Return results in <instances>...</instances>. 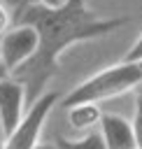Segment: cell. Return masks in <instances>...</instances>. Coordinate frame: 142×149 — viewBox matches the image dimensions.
<instances>
[{
  "mask_svg": "<svg viewBox=\"0 0 142 149\" xmlns=\"http://www.w3.org/2000/svg\"><path fill=\"white\" fill-rule=\"evenodd\" d=\"M128 21V16H98L86 0H61L56 7L28 5L16 12L12 23L33 26L37 33L35 56L12 74L26 88V105L30 107L42 93H47V84L61 70V54L65 49L77 42L107 37Z\"/></svg>",
  "mask_w": 142,
  "mask_h": 149,
  "instance_id": "cell-1",
  "label": "cell"
},
{
  "mask_svg": "<svg viewBox=\"0 0 142 149\" xmlns=\"http://www.w3.org/2000/svg\"><path fill=\"white\" fill-rule=\"evenodd\" d=\"M142 81V68L140 63H116L109 65L95 74H91L88 79H84L81 84H77L65 98H63V109L77 105V102H100V100H109L123 93L135 91V86Z\"/></svg>",
  "mask_w": 142,
  "mask_h": 149,
  "instance_id": "cell-2",
  "label": "cell"
},
{
  "mask_svg": "<svg viewBox=\"0 0 142 149\" xmlns=\"http://www.w3.org/2000/svg\"><path fill=\"white\" fill-rule=\"evenodd\" d=\"M58 100H61V93H58V91H47V93H42V95L26 109V116H23V121L19 123V128L5 137L2 149H35V147L40 144L37 140H40L42 126H44L47 116L51 114V109L56 107Z\"/></svg>",
  "mask_w": 142,
  "mask_h": 149,
  "instance_id": "cell-3",
  "label": "cell"
},
{
  "mask_svg": "<svg viewBox=\"0 0 142 149\" xmlns=\"http://www.w3.org/2000/svg\"><path fill=\"white\" fill-rule=\"evenodd\" d=\"M37 51V33L33 26L12 23V28L0 37V68L12 77L21 65H26Z\"/></svg>",
  "mask_w": 142,
  "mask_h": 149,
  "instance_id": "cell-4",
  "label": "cell"
},
{
  "mask_svg": "<svg viewBox=\"0 0 142 149\" xmlns=\"http://www.w3.org/2000/svg\"><path fill=\"white\" fill-rule=\"evenodd\" d=\"M26 116V88L14 77L0 79V128L5 137L19 128Z\"/></svg>",
  "mask_w": 142,
  "mask_h": 149,
  "instance_id": "cell-5",
  "label": "cell"
},
{
  "mask_svg": "<svg viewBox=\"0 0 142 149\" xmlns=\"http://www.w3.org/2000/svg\"><path fill=\"white\" fill-rule=\"evenodd\" d=\"M98 133H100V137H102L105 149H135L130 121L123 119L121 114H105V112H102Z\"/></svg>",
  "mask_w": 142,
  "mask_h": 149,
  "instance_id": "cell-6",
  "label": "cell"
},
{
  "mask_svg": "<svg viewBox=\"0 0 142 149\" xmlns=\"http://www.w3.org/2000/svg\"><path fill=\"white\" fill-rule=\"evenodd\" d=\"M100 119H102V109L95 102H77L68 107V123L74 130L93 133L100 126Z\"/></svg>",
  "mask_w": 142,
  "mask_h": 149,
  "instance_id": "cell-7",
  "label": "cell"
},
{
  "mask_svg": "<svg viewBox=\"0 0 142 149\" xmlns=\"http://www.w3.org/2000/svg\"><path fill=\"white\" fill-rule=\"evenodd\" d=\"M56 149H105L102 137L98 130L86 133L81 140H68V137H58L56 140Z\"/></svg>",
  "mask_w": 142,
  "mask_h": 149,
  "instance_id": "cell-8",
  "label": "cell"
},
{
  "mask_svg": "<svg viewBox=\"0 0 142 149\" xmlns=\"http://www.w3.org/2000/svg\"><path fill=\"white\" fill-rule=\"evenodd\" d=\"M130 130H133L135 149H142V100H140V98H135V112H133Z\"/></svg>",
  "mask_w": 142,
  "mask_h": 149,
  "instance_id": "cell-9",
  "label": "cell"
},
{
  "mask_svg": "<svg viewBox=\"0 0 142 149\" xmlns=\"http://www.w3.org/2000/svg\"><path fill=\"white\" fill-rule=\"evenodd\" d=\"M123 61H126V63H140V61H142V33H140V37L135 40V44L126 51Z\"/></svg>",
  "mask_w": 142,
  "mask_h": 149,
  "instance_id": "cell-10",
  "label": "cell"
},
{
  "mask_svg": "<svg viewBox=\"0 0 142 149\" xmlns=\"http://www.w3.org/2000/svg\"><path fill=\"white\" fill-rule=\"evenodd\" d=\"M9 28H12V12L0 2V37H2Z\"/></svg>",
  "mask_w": 142,
  "mask_h": 149,
  "instance_id": "cell-11",
  "label": "cell"
},
{
  "mask_svg": "<svg viewBox=\"0 0 142 149\" xmlns=\"http://www.w3.org/2000/svg\"><path fill=\"white\" fill-rule=\"evenodd\" d=\"M28 5H49V7H56V5H61V0H19V7L12 12V16L16 12H21L23 7H28Z\"/></svg>",
  "mask_w": 142,
  "mask_h": 149,
  "instance_id": "cell-12",
  "label": "cell"
},
{
  "mask_svg": "<svg viewBox=\"0 0 142 149\" xmlns=\"http://www.w3.org/2000/svg\"><path fill=\"white\" fill-rule=\"evenodd\" d=\"M133 93H135V98H140V100H142V81L135 86V91H133Z\"/></svg>",
  "mask_w": 142,
  "mask_h": 149,
  "instance_id": "cell-13",
  "label": "cell"
},
{
  "mask_svg": "<svg viewBox=\"0 0 142 149\" xmlns=\"http://www.w3.org/2000/svg\"><path fill=\"white\" fill-rule=\"evenodd\" d=\"M35 149H56V144H37Z\"/></svg>",
  "mask_w": 142,
  "mask_h": 149,
  "instance_id": "cell-14",
  "label": "cell"
},
{
  "mask_svg": "<svg viewBox=\"0 0 142 149\" xmlns=\"http://www.w3.org/2000/svg\"><path fill=\"white\" fill-rule=\"evenodd\" d=\"M2 144H5V133H2V128H0V149H2Z\"/></svg>",
  "mask_w": 142,
  "mask_h": 149,
  "instance_id": "cell-15",
  "label": "cell"
},
{
  "mask_svg": "<svg viewBox=\"0 0 142 149\" xmlns=\"http://www.w3.org/2000/svg\"><path fill=\"white\" fill-rule=\"evenodd\" d=\"M2 77H9V74H7L5 70H0V79H2Z\"/></svg>",
  "mask_w": 142,
  "mask_h": 149,
  "instance_id": "cell-16",
  "label": "cell"
},
{
  "mask_svg": "<svg viewBox=\"0 0 142 149\" xmlns=\"http://www.w3.org/2000/svg\"><path fill=\"white\" fill-rule=\"evenodd\" d=\"M140 68H142V61H140Z\"/></svg>",
  "mask_w": 142,
  "mask_h": 149,
  "instance_id": "cell-17",
  "label": "cell"
},
{
  "mask_svg": "<svg viewBox=\"0 0 142 149\" xmlns=\"http://www.w3.org/2000/svg\"><path fill=\"white\" fill-rule=\"evenodd\" d=\"M0 70H2V68H0Z\"/></svg>",
  "mask_w": 142,
  "mask_h": 149,
  "instance_id": "cell-18",
  "label": "cell"
}]
</instances>
